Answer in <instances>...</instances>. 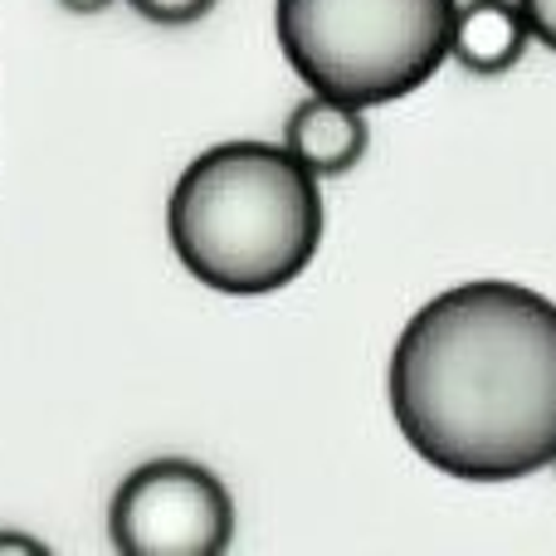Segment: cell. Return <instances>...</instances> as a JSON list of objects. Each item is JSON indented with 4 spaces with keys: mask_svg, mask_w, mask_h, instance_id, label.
<instances>
[{
    "mask_svg": "<svg viewBox=\"0 0 556 556\" xmlns=\"http://www.w3.org/2000/svg\"><path fill=\"white\" fill-rule=\"evenodd\" d=\"M528 45L532 29L518 0H464L459 15H454L450 59H459V68L479 78H498L518 68Z\"/></svg>",
    "mask_w": 556,
    "mask_h": 556,
    "instance_id": "obj_6",
    "label": "cell"
},
{
    "mask_svg": "<svg viewBox=\"0 0 556 556\" xmlns=\"http://www.w3.org/2000/svg\"><path fill=\"white\" fill-rule=\"evenodd\" d=\"M64 10H74V15H98V10H108L113 0H59Z\"/></svg>",
    "mask_w": 556,
    "mask_h": 556,
    "instance_id": "obj_10",
    "label": "cell"
},
{
    "mask_svg": "<svg viewBox=\"0 0 556 556\" xmlns=\"http://www.w3.org/2000/svg\"><path fill=\"white\" fill-rule=\"evenodd\" d=\"M0 552H29V556H39V552H45V542L20 538V532H0Z\"/></svg>",
    "mask_w": 556,
    "mask_h": 556,
    "instance_id": "obj_9",
    "label": "cell"
},
{
    "mask_svg": "<svg viewBox=\"0 0 556 556\" xmlns=\"http://www.w3.org/2000/svg\"><path fill=\"white\" fill-rule=\"evenodd\" d=\"M283 147L323 181V176H346L371 147V127H366V108L342 103L332 93H307L303 103L288 113Z\"/></svg>",
    "mask_w": 556,
    "mask_h": 556,
    "instance_id": "obj_5",
    "label": "cell"
},
{
    "mask_svg": "<svg viewBox=\"0 0 556 556\" xmlns=\"http://www.w3.org/2000/svg\"><path fill=\"white\" fill-rule=\"evenodd\" d=\"M547 469H556V454H552V464H547Z\"/></svg>",
    "mask_w": 556,
    "mask_h": 556,
    "instance_id": "obj_11",
    "label": "cell"
},
{
    "mask_svg": "<svg viewBox=\"0 0 556 556\" xmlns=\"http://www.w3.org/2000/svg\"><path fill=\"white\" fill-rule=\"evenodd\" d=\"M454 15L459 0H278L274 29L313 93L376 108L440 74Z\"/></svg>",
    "mask_w": 556,
    "mask_h": 556,
    "instance_id": "obj_3",
    "label": "cell"
},
{
    "mask_svg": "<svg viewBox=\"0 0 556 556\" xmlns=\"http://www.w3.org/2000/svg\"><path fill=\"white\" fill-rule=\"evenodd\" d=\"M323 191L288 147L220 142L181 172L166 205L172 250L215 293H274L323 244Z\"/></svg>",
    "mask_w": 556,
    "mask_h": 556,
    "instance_id": "obj_2",
    "label": "cell"
},
{
    "mask_svg": "<svg viewBox=\"0 0 556 556\" xmlns=\"http://www.w3.org/2000/svg\"><path fill=\"white\" fill-rule=\"evenodd\" d=\"M391 415L430 469L513 483L556 454V303L473 278L434 293L391 352Z\"/></svg>",
    "mask_w": 556,
    "mask_h": 556,
    "instance_id": "obj_1",
    "label": "cell"
},
{
    "mask_svg": "<svg viewBox=\"0 0 556 556\" xmlns=\"http://www.w3.org/2000/svg\"><path fill=\"white\" fill-rule=\"evenodd\" d=\"M108 528L123 556H220L235 538V503L205 464L152 459L113 493Z\"/></svg>",
    "mask_w": 556,
    "mask_h": 556,
    "instance_id": "obj_4",
    "label": "cell"
},
{
    "mask_svg": "<svg viewBox=\"0 0 556 556\" xmlns=\"http://www.w3.org/2000/svg\"><path fill=\"white\" fill-rule=\"evenodd\" d=\"M522 15H528V29L542 49L556 54V0H518Z\"/></svg>",
    "mask_w": 556,
    "mask_h": 556,
    "instance_id": "obj_8",
    "label": "cell"
},
{
    "mask_svg": "<svg viewBox=\"0 0 556 556\" xmlns=\"http://www.w3.org/2000/svg\"><path fill=\"white\" fill-rule=\"evenodd\" d=\"M137 15L156 20V25H191V20L211 15L215 0H127Z\"/></svg>",
    "mask_w": 556,
    "mask_h": 556,
    "instance_id": "obj_7",
    "label": "cell"
}]
</instances>
